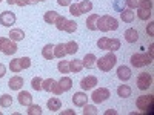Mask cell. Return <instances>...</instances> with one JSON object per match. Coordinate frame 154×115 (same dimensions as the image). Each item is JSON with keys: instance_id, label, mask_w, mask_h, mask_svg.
Here are the masks:
<instances>
[{"instance_id": "1", "label": "cell", "mask_w": 154, "mask_h": 115, "mask_svg": "<svg viewBox=\"0 0 154 115\" xmlns=\"http://www.w3.org/2000/svg\"><path fill=\"white\" fill-rule=\"evenodd\" d=\"M119 28V22L116 20L112 16H102L97 19V29L102 32H108V31H116Z\"/></svg>"}, {"instance_id": "2", "label": "cell", "mask_w": 154, "mask_h": 115, "mask_svg": "<svg viewBox=\"0 0 154 115\" xmlns=\"http://www.w3.org/2000/svg\"><path fill=\"white\" fill-rule=\"evenodd\" d=\"M116 63H117V57H116V54L114 52H108L106 55L96 60V66L100 71H103V72H109L116 66Z\"/></svg>"}, {"instance_id": "3", "label": "cell", "mask_w": 154, "mask_h": 115, "mask_svg": "<svg viewBox=\"0 0 154 115\" xmlns=\"http://www.w3.org/2000/svg\"><path fill=\"white\" fill-rule=\"evenodd\" d=\"M152 103H154L152 95H140L136 101V106L139 111H142L145 114H152Z\"/></svg>"}, {"instance_id": "4", "label": "cell", "mask_w": 154, "mask_h": 115, "mask_svg": "<svg viewBox=\"0 0 154 115\" xmlns=\"http://www.w3.org/2000/svg\"><path fill=\"white\" fill-rule=\"evenodd\" d=\"M19 51L16 42H12L8 37H0V52H3L5 55H12Z\"/></svg>"}, {"instance_id": "5", "label": "cell", "mask_w": 154, "mask_h": 115, "mask_svg": "<svg viewBox=\"0 0 154 115\" xmlns=\"http://www.w3.org/2000/svg\"><path fill=\"white\" fill-rule=\"evenodd\" d=\"M131 65L134 68H143V66H148L152 63V57L146 52H142V54H134L131 55Z\"/></svg>"}, {"instance_id": "6", "label": "cell", "mask_w": 154, "mask_h": 115, "mask_svg": "<svg viewBox=\"0 0 154 115\" xmlns=\"http://www.w3.org/2000/svg\"><path fill=\"white\" fill-rule=\"evenodd\" d=\"M42 89L46 92H53L54 95H60L63 94V91L59 86V81H56L54 78H46V80H42Z\"/></svg>"}, {"instance_id": "7", "label": "cell", "mask_w": 154, "mask_h": 115, "mask_svg": "<svg viewBox=\"0 0 154 115\" xmlns=\"http://www.w3.org/2000/svg\"><path fill=\"white\" fill-rule=\"evenodd\" d=\"M109 97H111L109 89H106V87H99V89H96V91L93 92L91 100L94 101L96 105H97V103L100 105V103H103V101H106Z\"/></svg>"}, {"instance_id": "8", "label": "cell", "mask_w": 154, "mask_h": 115, "mask_svg": "<svg viewBox=\"0 0 154 115\" xmlns=\"http://www.w3.org/2000/svg\"><path fill=\"white\" fill-rule=\"evenodd\" d=\"M151 84H152V75L148 72H140L137 77V87L140 91H146Z\"/></svg>"}, {"instance_id": "9", "label": "cell", "mask_w": 154, "mask_h": 115, "mask_svg": "<svg viewBox=\"0 0 154 115\" xmlns=\"http://www.w3.org/2000/svg\"><path fill=\"white\" fill-rule=\"evenodd\" d=\"M16 23V14L11 11H3L2 14H0V25H3V26L9 28L12 25Z\"/></svg>"}, {"instance_id": "10", "label": "cell", "mask_w": 154, "mask_h": 115, "mask_svg": "<svg viewBox=\"0 0 154 115\" xmlns=\"http://www.w3.org/2000/svg\"><path fill=\"white\" fill-rule=\"evenodd\" d=\"M97 83H99L97 77H94V75H88V77H85V78H82V81H80V87L83 89V91H89V89H93L94 86H97Z\"/></svg>"}, {"instance_id": "11", "label": "cell", "mask_w": 154, "mask_h": 115, "mask_svg": "<svg viewBox=\"0 0 154 115\" xmlns=\"http://www.w3.org/2000/svg\"><path fill=\"white\" fill-rule=\"evenodd\" d=\"M88 95L85 94V92H75L74 95H72V103H74V106H77V108H83L86 103H88Z\"/></svg>"}, {"instance_id": "12", "label": "cell", "mask_w": 154, "mask_h": 115, "mask_svg": "<svg viewBox=\"0 0 154 115\" xmlns=\"http://www.w3.org/2000/svg\"><path fill=\"white\" fill-rule=\"evenodd\" d=\"M117 77H119V80L122 81H128L131 78V69L128 68V66H119L117 68Z\"/></svg>"}, {"instance_id": "13", "label": "cell", "mask_w": 154, "mask_h": 115, "mask_svg": "<svg viewBox=\"0 0 154 115\" xmlns=\"http://www.w3.org/2000/svg\"><path fill=\"white\" fill-rule=\"evenodd\" d=\"M125 40L128 42V43H136L137 40H139V32L134 29V28H128L126 31H125Z\"/></svg>"}, {"instance_id": "14", "label": "cell", "mask_w": 154, "mask_h": 115, "mask_svg": "<svg viewBox=\"0 0 154 115\" xmlns=\"http://www.w3.org/2000/svg\"><path fill=\"white\" fill-rule=\"evenodd\" d=\"M96 60H97V57H96L94 54H85V57H83V60H82L83 68L93 69V68L96 66Z\"/></svg>"}, {"instance_id": "15", "label": "cell", "mask_w": 154, "mask_h": 115, "mask_svg": "<svg viewBox=\"0 0 154 115\" xmlns=\"http://www.w3.org/2000/svg\"><path fill=\"white\" fill-rule=\"evenodd\" d=\"M17 98H19V103H20L22 106H29V105L32 103V95H31L29 92H26V91H22Z\"/></svg>"}, {"instance_id": "16", "label": "cell", "mask_w": 154, "mask_h": 115, "mask_svg": "<svg viewBox=\"0 0 154 115\" xmlns=\"http://www.w3.org/2000/svg\"><path fill=\"white\" fill-rule=\"evenodd\" d=\"M9 38H11L12 42H20V40H23V38H25L23 29H20V28H12V29L9 31Z\"/></svg>"}, {"instance_id": "17", "label": "cell", "mask_w": 154, "mask_h": 115, "mask_svg": "<svg viewBox=\"0 0 154 115\" xmlns=\"http://www.w3.org/2000/svg\"><path fill=\"white\" fill-rule=\"evenodd\" d=\"M8 86H9V89H12V91H19V89L23 86V78H22V77H19V75H14L9 80Z\"/></svg>"}, {"instance_id": "18", "label": "cell", "mask_w": 154, "mask_h": 115, "mask_svg": "<svg viewBox=\"0 0 154 115\" xmlns=\"http://www.w3.org/2000/svg\"><path fill=\"white\" fill-rule=\"evenodd\" d=\"M46 106H48V109H49L51 112H57V111H60V108H62V101H60V98H49L48 103H46Z\"/></svg>"}, {"instance_id": "19", "label": "cell", "mask_w": 154, "mask_h": 115, "mask_svg": "<svg viewBox=\"0 0 154 115\" xmlns=\"http://www.w3.org/2000/svg\"><path fill=\"white\" fill-rule=\"evenodd\" d=\"M42 55H43V58H46V60H53L54 58V45H45L43 46V49H42Z\"/></svg>"}, {"instance_id": "20", "label": "cell", "mask_w": 154, "mask_h": 115, "mask_svg": "<svg viewBox=\"0 0 154 115\" xmlns=\"http://www.w3.org/2000/svg\"><path fill=\"white\" fill-rule=\"evenodd\" d=\"M82 69H83V63H82V60L74 58V60H71V61H69V72L77 74V72H80Z\"/></svg>"}, {"instance_id": "21", "label": "cell", "mask_w": 154, "mask_h": 115, "mask_svg": "<svg viewBox=\"0 0 154 115\" xmlns=\"http://www.w3.org/2000/svg\"><path fill=\"white\" fill-rule=\"evenodd\" d=\"M59 86H60V89L63 92H68L69 89L72 87V80L69 78V77H62L60 81H59Z\"/></svg>"}, {"instance_id": "22", "label": "cell", "mask_w": 154, "mask_h": 115, "mask_svg": "<svg viewBox=\"0 0 154 115\" xmlns=\"http://www.w3.org/2000/svg\"><path fill=\"white\" fill-rule=\"evenodd\" d=\"M97 19H99V14H91L86 19V28L89 31H96L97 29Z\"/></svg>"}, {"instance_id": "23", "label": "cell", "mask_w": 154, "mask_h": 115, "mask_svg": "<svg viewBox=\"0 0 154 115\" xmlns=\"http://www.w3.org/2000/svg\"><path fill=\"white\" fill-rule=\"evenodd\" d=\"M59 12H56V11H46L45 12V16H43V20L46 22V23H49V25H53V23H56V20L59 19Z\"/></svg>"}, {"instance_id": "24", "label": "cell", "mask_w": 154, "mask_h": 115, "mask_svg": "<svg viewBox=\"0 0 154 115\" xmlns=\"http://www.w3.org/2000/svg\"><path fill=\"white\" fill-rule=\"evenodd\" d=\"M120 19H122L123 22H126V23H131V22L134 20V12H133V9H122V11H120Z\"/></svg>"}, {"instance_id": "25", "label": "cell", "mask_w": 154, "mask_h": 115, "mask_svg": "<svg viewBox=\"0 0 154 115\" xmlns=\"http://www.w3.org/2000/svg\"><path fill=\"white\" fill-rule=\"evenodd\" d=\"M117 95H119L120 98H128V97L131 95V87L126 86V84H120V86L117 87Z\"/></svg>"}, {"instance_id": "26", "label": "cell", "mask_w": 154, "mask_h": 115, "mask_svg": "<svg viewBox=\"0 0 154 115\" xmlns=\"http://www.w3.org/2000/svg\"><path fill=\"white\" fill-rule=\"evenodd\" d=\"M66 55V51H65V45L63 43H59V45H56L54 46V57H57V58H63Z\"/></svg>"}, {"instance_id": "27", "label": "cell", "mask_w": 154, "mask_h": 115, "mask_svg": "<svg viewBox=\"0 0 154 115\" xmlns=\"http://www.w3.org/2000/svg\"><path fill=\"white\" fill-rule=\"evenodd\" d=\"M109 42H111V38H108V37L99 38V40H97L99 49H103V51H108V52H109Z\"/></svg>"}, {"instance_id": "28", "label": "cell", "mask_w": 154, "mask_h": 115, "mask_svg": "<svg viewBox=\"0 0 154 115\" xmlns=\"http://www.w3.org/2000/svg\"><path fill=\"white\" fill-rule=\"evenodd\" d=\"M79 9L82 14H85V12H91L93 9V3L89 2V0H82V2L79 3Z\"/></svg>"}, {"instance_id": "29", "label": "cell", "mask_w": 154, "mask_h": 115, "mask_svg": "<svg viewBox=\"0 0 154 115\" xmlns=\"http://www.w3.org/2000/svg\"><path fill=\"white\" fill-rule=\"evenodd\" d=\"M9 69L12 71V72H20V71H23V68H22V63H20V58H14L11 63H9Z\"/></svg>"}, {"instance_id": "30", "label": "cell", "mask_w": 154, "mask_h": 115, "mask_svg": "<svg viewBox=\"0 0 154 115\" xmlns=\"http://www.w3.org/2000/svg\"><path fill=\"white\" fill-rule=\"evenodd\" d=\"M65 51H66V54H75L77 51H79V45H77V42H68L65 45Z\"/></svg>"}, {"instance_id": "31", "label": "cell", "mask_w": 154, "mask_h": 115, "mask_svg": "<svg viewBox=\"0 0 154 115\" xmlns=\"http://www.w3.org/2000/svg\"><path fill=\"white\" fill-rule=\"evenodd\" d=\"M12 105V97L8 95V94H3L2 97H0V106L2 108H9Z\"/></svg>"}, {"instance_id": "32", "label": "cell", "mask_w": 154, "mask_h": 115, "mask_svg": "<svg viewBox=\"0 0 154 115\" xmlns=\"http://www.w3.org/2000/svg\"><path fill=\"white\" fill-rule=\"evenodd\" d=\"M28 115H42V108L38 106V105H29L28 106V111H26Z\"/></svg>"}, {"instance_id": "33", "label": "cell", "mask_w": 154, "mask_h": 115, "mask_svg": "<svg viewBox=\"0 0 154 115\" xmlns=\"http://www.w3.org/2000/svg\"><path fill=\"white\" fill-rule=\"evenodd\" d=\"M75 29H77V23H75L74 20H66L63 31H66L68 34H72V32H75Z\"/></svg>"}, {"instance_id": "34", "label": "cell", "mask_w": 154, "mask_h": 115, "mask_svg": "<svg viewBox=\"0 0 154 115\" xmlns=\"http://www.w3.org/2000/svg\"><path fill=\"white\" fill-rule=\"evenodd\" d=\"M137 17L140 20H148V19H151V11L149 9H140V8H137Z\"/></svg>"}, {"instance_id": "35", "label": "cell", "mask_w": 154, "mask_h": 115, "mask_svg": "<svg viewBox=\"0 0 154 115\" xmlns=\"http://www.w3.org/2000/svg\"><path fill=\"white\" fill-rule=\"evenodd\" d=\"M57 69L62 72V74H68L69 72V61H65V60H60L59 65H57Z\"/></svg>"}, {"instance_id": "36", "label": "cell", "mask_w": 154, "mask_h": 115, "mask_svg": "<svg viewBox=\"0 0 154 115\" xmlns=\"http://www.w3.org/2000/svg\"><path fill=\"white\" fill-rule=\"evenodd\" d=\"M83 115H97V108L86 103V105L83 106Z\"/></svg>"}, {"instance_id": "37", "label": "cell", "mask_w": 154, "mask_h": 115, "mask_svg": "<svg viewBox=\"0 0 154 115\" xmlns=\"http://www.w3.org/2000/svg\"><path fill=\"white\" fill-rule=\"evenodd\" d=\"M31 86L34 91H42V78L40 77H34L31 80Z\"/></svg>"}, {"instance_id": "38", "label": "cell", "mask_w": 154, "mask_h": 115, "mask_svg": "<svg viewBox=\"0 0 154 115\" xmlns=\"http://www.w3.org/2000/svg\"><path fill=\"white\" fill-rule=\"evenodd\" d=\"M120 49V40L119 38H111L109 42V52H114V51Z\"/></svg>"}, {"instance_id": "39", "label": "cell", "mask_w": 154, "mask_h": 115, "mask_svg": "<svg viewBox=\"0 0 154 115\" xmlns=\"http://www.w3.org/2000/svg\"><path fill=\"white\" fill-rule=\"evenodd\" d=\"M139 8L140 9H152V0H140L139 2Z\"/></svg>"}, {"instance_id": "40", "label": "cell", "mask_w": 154, "mask_h": 115, "mask_svg": "<svg viewBox=\"0 0 154 115\" xmlns=\"http://www.w3.org/2000/svg\"><path fill=\"white\" fill-rule=\"evenodd\" d=\"M65 23H66V17L59 16V19L56 20V28H57L59 31H63V28H65Z\"/></svg>"}, {"instance_id": "41", "label": "cell", "mask_w": 154, "mask_h": 115, "mask_svg": "<svg viewBox=\"0 0 154 115\" xmlns=\"http://www.w3.org/2000/svg\"><path fill=\"white\" fill-rule=\"evenodd\" d=\"M69 14H71V16H74V17L82 16V12H80V9H79V5H77V3L69 5Z\"/></svg>"}, {"instance_id": "42", "label": "cell", "mask_w": 154, "mask_h": 115, "mask_svg": "<svg viewBox=\"0 0 154 115\" xmlns=\"http://www.w3.org/2000/svg\"><path fill=\"white\" fill-rule=\"evenodd\" d=\"M139 2H140V0H125L128 9H137L139 8Z\"/></svg>"}, {"instance_id": "43", "label": "cell", "mask_w": 154, "mask_h": 115, "mask_svg": "<svg viewBox=\"0 0 154 115\" xmlns=\"http://www.w3.org/2000/svg\"><path fill=\"white\" fill-rule=\"evenodd\" d=\"M20 63H22V68L23 69H28L31 66V58L29 57H22L20 58Z\"/></svg>"}, {"instance_id": "44", "label": "cell", "mask_w": 154, "mask_h": 115, "mask_svg": "<svg viewBox=\"0 0 154 115\" xmlns=\"http://www.w3.org/2000/svg\"><path fill=\"white\" fill-rule=\"evenodd\" d=\"M146 32H148V35L149 37H152L154 35V22H151L148 26H146Z\"/></svg>"}, {"instance_id": "45", "label": "cell", "mask_w": 154, "mask_h": 115, "mask_svg": "<svg viewBox=\"0 0 154 115\" xmlns=\"http://www.w3.org/2000/svg\"><path fill=\"white\" fill-rule=\"evenodd\" d=\"M57 3L60 6H69L71 5V0H57Z\"/></svg>"}, {"instance_id": "46", "label": "cell", "mask_w": 154, "mask_h": 115, "mask_svg": "<svg viewBox=\"0 0 154 115\" xmlns=\"http://www.w3.org/2000/svg\"><path fill=\"white\" fill-rule=\"evenodd\" d=\"M6 74V66L3 65V63H0V78Z\"/></svg>"}, {"instance_id": "47", "label": "cell", "mask_w": 154, "mask_h": 115, "mask_svg": "<svg viewBox=\"0 0 154 115\" xmlns=\"http://www.w3.org/2000/svg\"><path fill=\"white\" fill-rule=\"evenodd\" d=\"M16 5H19V6H26V5H29V0H17Z\"/></svg>"}, {"instance_id": "48", "label": "cell", "mask_w": 154, "mask_h": 115, "mask_svg": "<svg viewBox=\"0 0 154 115\" xmlns=\"http://www.w3.org/2000/svg\"><path fill=\"white\" fill-rule=\"evenodd\" d=\"M62 115H75V112L72 109H68V111H62Z\"/></svg>"}, {"instance_id": "49", "label": "cell", "mask_w": 154, "mask_h": 115, "mask_svg": "<svg viewBox=\"0 0 154 115\" xmlns=\"http://www.w3.org/2000/svg\"><path fill=\"white\" fill-rule=\"evenodd\" d=\"M148 54H149L151 57L154 55V45H152V43H151V45H149V48H148Z\"/></svg>"}, {"instance_id": "50", "label": "cell", "mask_w": 154, "mask_h": 115, "mask_svg": "<svg viewBox=\"0 0 154 115\" xmlns=\"http://www.w3.org/2000/svg\"><path fill=\"white\" fill-rule=\"evenodd\" d=\"M105 115H117V111H114V109H108L105 112Z\"/></svg>"}, {"instance_id": "51", "label": "cell", "mask_w": 154, "mask_h": 115, "mask_svg": "<svg viewBox=\"0 0 154 115\" xmlns=\"http://www.w3.org/2000/svg\"><path fill=\"white\" fill-rule=\"evenodd\" d=\"M6 2H8V3H9V5H14V3H16V2H17V0H6Z\"/></svg>"}, {"instance_id": "52", "label": "cell", "mask_w": 154, "mask_h": 115, "mask_svg": "<svg viewBox=\"0 0 154 115\" xmlns=\"http://www.w3.org/2000/svg\"><path fill=\"white\" fill-rule=\"evenodd\" d=\"M38 2V0H29V5H35Z\"/></svg>"}, {"instance_id": "53", "label": "cell", "mask_w": 154, "mask_h": 115, "mask_svg": "<svg viewBox=\"0 0 154 115\" xmlns=\"http://www.w3.org/2000/svg\"><path fill=\"white\" fill-rule=\"evenodd\" d=\"M38 2H46V0H38Z\"/></svg>"}, {"instance_id": "54", "label": "cell", "mask_w": 154, "mask_h": 115, "mask_svg": "<svg viewBox=\"0 0 154 115\" xmlns=\"http://www.w3.org/2000/svg\"><path fill=\"white\" fill-rule=\"evenodd\" d=\"M0 2H2V0H0Z\"/></svg>"}]
</instances>
